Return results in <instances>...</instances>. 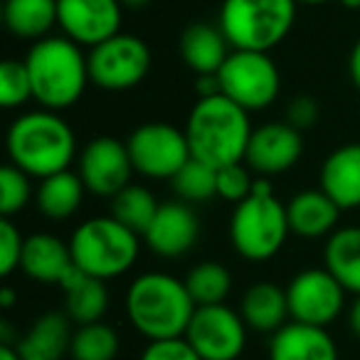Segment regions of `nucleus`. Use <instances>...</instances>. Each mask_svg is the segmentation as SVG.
Returning <instances> with one entry per match:
<instances>
[{
    "mask_svg": "<svg viewBox=\"0 0 360 360\" xmlns=\"http://www.w3.org/2000/svg\"><path fill=\"white\" fill-rule=\"evenodd\" d=\"M8 158L30 178H50L70 170L77 155V139L72 126L52 109H35L20 114L8 129Z\"/></svg>",
    "mask_w": 360,
    "mask_h": 360,
    "instance_id": "f257e3e1",
    "label": "nucleus"
},
{
    "mask_svg": "<svg viewBox=\"0 0 360 360\" xmlns=\"http://www.w3.org/2000/svg\"><path fill=\"white\" fill-rule=\"evenodd\" d=\"M195 309L186 281L165 271H146L126 291V319L148 340L186 335Z\"/></svg>",
    "mask_w": 360,
    "mask_h": 360,
    "instance_id": "f03ea898",
    "label": "nucleus"
},
{
    "mask_svg": "<svg viewBox=\"0 0 360 360\" xmlns=\"http://www.w3.org/2000/svg\"><path fill=\"white\" fill-rule=\"evenodd\" d=\"M183 131L193 158L212 168H225L245 160L255 129L250 124V111L225 94H217L195 101Z\"/></svg>",
    "mask_w": 360,
    "mask_h": 360,
    "instance_id": "7ed1b4c3",
    "label": "nucleus"
},
{
    "mask_svg": "<svg viewBox=\"0 0 360 360\" xmlns=\"http://www.w3.org/2000/svg\"><path fill=\"white\" fill-rule=\"evenodd\" d=\"M27 75L32 82V99L42 109L62 111L75 106L86 91L89 60L70 37H42L25 57Z\"/></svg>",
    "mask_w": 360,
    "mask_h": 360,
    "instance_id": "20e7f679",
    "label": "nucleus"
},
{
    "mask_svg": "<svg viewBox=\"0 0 360 360\" xmlns=\"http://www.w3.org/2000/svg\"><path fill=\"white\" fill-rule=\"evenodd\" d=\"M291 235L286 205L274 195V186L266 178L255 180L252 195L237 202L230 217V242L247 262H269Z\"/></svg>",
    "mask_w": 360,
    "mask_h": 360,
    "instance_id": "39448f33",
    "label": "nucleus"
},
{
    "mask_svg": "<svg viewBox=\"0 0 360 360\" xmlns=\"http://www.w3.org/2000/svg\"><path fill=\"white\" fill-rule=\"evenodd\" d=\"M72 262L84 274L101 281L126 274L139 259V232L121 225L116 217H89L70 237Z\"/></svg>",
    "mask_w": 360,
    "mask_h": 360,
    "instance_id": "423d86ee",
    "label": "nucleus"
},
{
    "mask_svg": "<svg viewBox=\"0 0 360 360\" xmlns=\"http://www.w3.org/2000/svg\"><path fill=\"white\" fill-rule=\"evenodd\" d=\"M296 0H222L217 25L232 50L271 52L296 22Z\"/></svg>",
    "mask_w": 360,
    "mask_h": 360,
    "instance_id": "0eeeda50",
    "label": "nucleus"
},
{
    "mask_svg": "<svg viewBox=\"0 0 360 360\" xmlns=\"http://www.w3.org/2000/svg\"><path fill=\"white\" fill-rule=\"evenodd\" d=\"M220 91L245 111L269 109L281 91V75L269 52L232 50L217 72Z\"/></svg>",
    "mask_w": 360,
    "mask_h": 360,
    "instance_id": "6e6552de",
    "label": "nucleus"
},
{
    "mask_svg": "<svg viewBox=\"0 0 360 360\" xmlns=\"http://www.w3.org/2000/svg\"><path fill=\"white\" fill-rule=\"evenodd\" d=\"M89 79L99 89L126 91L139 86L150 70V50L141 37L119 32L101 45L91 47L89 55Z\"/></svg>",
    "mask_w": 360,
    "mask_h": 360,
    "instance_id": "1a4fd4ad",
    "label": "nucleus"
},
{
    "mask_svg": "<svg viewBox=\"0 0 360 360\" xmlns=\"http://www.w3.org/2000/svg\"><path fill=\"white\" fill-rule=\"evenodd\" d=\"M126 148L136 173L153 180H173L175 173L193 158L186 131L163 121H150L131 131Z\"/></svg>",
    "mask_w": 360,
    "mask_h": 360,
    "instance_id": "9d476101",
    "label": "nucleus"
},
{
    "mask_svg": "<svg viewBox=\"0 0 360 360\" xmlns=\"http://www.w3.org/2000/svg\"><path fill=\"white\" fill-rule=\"evenodd\" d=\"M247 323L227 304L198 306L186 330V340L202 360H237L247 345Z\"/></svg>",
    "mask_w": 360,
    "mask_h": 360,
    "instance_id": "9b49d317",
    "label": "nucleus"
},
{
    "mask_svg": "<svg viewBox=\"0 0 360 360\" xmlns=\"http://www.w3.org/2000/svg\"><path fill=\"white\" fill-rule=\"evenodd\" d=\"M348 291L328 269H304L291 276L286 286L291 321L311 326H330L340 316Z\"/></svg>",
    "mask_w": 360,
    "mask_h": 360,
    "instance_id": "f8f14e48",
    "label": "nucleus"
},
{
    "mask_svg": "<svg viewBox=\"0 0 360 360\" xmlns=\"http://www.w3.org/2000/svg\"><path fill=\"white\" fill-rule=\"evenodd\" d=\"M121 0H57V25L79 47H96L121 32Z\"/></svg>",
    "mask_w": 360,
    "mask_h": 360,
    "instance_id": "ddd939ff",
    "label": "nucleus"
},
{
    "mask_svg": "<svg viewBox=\"0 0 360 360\" xmlns=\"http://www.w3.org/2000/svg\"><path fill=\"white\" fill-rule=\"evenodd\" d=\"M134 163L126 143L111 136H96L79 153V178L84 188L94 195L114 198L126 186H131Z\"/></svg>",
    "mask_w": 360,
    "mask_h": 360,
    "instance_id": "4468645a",
    "label": "nucleus"
},
{
    "mask_svg": "<svg viewBox=\"0 0 360 360\" xmlns=\"http://www.w3.org/2000/svg\"><path fill=\"white\" fill-rule=\"evenodd\" d=\"M141 237L153 255L163 257V259H178L198 245L200 220L188 202H163L155 212L153 222L148 225V230Z\"/></svg>",
    "mask_w": 360,
    "mask_h": 360,
    "instance_id": "2eb2a0df",
    "label": "nucleus"
},
{
    "mask_svg": "<svg viewBox=\"0 0 360 360\" xmlns=\"http://www.w3.org/2000/svg\"><path fill=\"white\" fill-rule=\"evenodd\" d=\"M301 153H304L301 131L286 121H279V124H264L252 131L245 163L262 178H269L294 168Z\"/></svg>",
    "mask_w": 360,
    "mask_h": 360,
    "instance_id": "dca6fc26",
    "label": "nucleus"
},
{
    "mask_svg": "<svg viewBox=\"0 0 360 360\" xmlns=\"http://www.w3.org/2000/svg\"><path fill=\"white\" fill-rule=\"evenodd\" d=\"M269 360H338V345L323 326L289 321L271 333Z\"/></svg>",
    "mask_w": 360,
    "mask_h": 360,
    "instance_id": "f3484780",
    "label": "nucleus"
},
{
    "mask_svg": "<svg viewBox=\"0 0 360 360\" xmlns=\"http://www.w3.org/2000/svg\"><path fill=\"white\" fill-rule=\"evenodd\" d=\"M72 266L75 262H72L70 242L65 245L60 237L50 232H35L25 237L20 269L25 271L27 279L40 281V284H62Z\"/></svg>",
    "mask_w": 360,
    "mask_h": 360,
    "instance_id": "a211bd4d",
    "label": "nucleus"
},
{
    "mask_svg": "<svg viewBox=\"0 0 360 360\" xmlns=\"http://www.w3.org/2000/svg\"><path fill=\"white\" fill-rule=\"evenodd\" d=\"M321 191L340 207H360V143H345L321 165Z\"/></svg>",
    "mask_w": 360,
    "mask_h": 360,
    "instance_id": "6ab92c4d",
    "label": "nucleus"
},
{
    "mask_svg": "<svg viewBox=\"0 0 360 360\" xmlns=\"http://www.w3.org/2000/svg\"><path fill=\"white\" fill-rule=\"evenodd\" d=\"M340 207L323 191H301L286 205L289 227L301 240H319L335 232Z\"/></svg>",
    "mask_w": 360,
    "mask_h": 360,
    "instance_id": "aec40b11",
    "label": "nucleus"
},
{
    "mask_svg": "<svg viewBox=\"0 0 360 360\" xmlns=\"http://www.w3.org/2000/svg\"><path fill=\"white\" fill-rule=\"evenodd\" d=\"M180 57L195 75H217L230 57V42L220 25L193 22L180 35Z\"/></svg>",
    "mask_w": 360,
    "mask_h": 360,
    "instance_id": "412c9836",
    "label": "nucleus"
},
{
    "mask_svg": "<svg viewBox=\"0 0 360 360\" xmlns=\"http://www.w3.org/2000/svg\"><path fill=\"white\" fill-rule=\"evenodd\" d=\"M240 314L247 328L259 333H276L281 326H286V319H291L286 289L271 281H257L242 294Z\"/></svg>",
    "mask_w": 360,
    "mask_h": 360,
    "instance_id": "4be33fe9",
    "label": "nucleus"
},
{
    "mask_svg": "<svg viewBox=\"0 0 360 360\" xmlns=\"http://www.w3.org/2000/svg\"><path fill=\"white\" fill-rule=\"evenodd\" d=\"M60 286L65 291V314L77 326L96 323L104 319L109 309V291L101 279L72 266V271L62 279Z\"/></svg>",
    "mask_w": 360,
    "mask_h": 360,
    "instance_id": "5701e85b",
    "label": "nucleus"
},
{
    "mask_svg": "<svg viewBox=\"0 0 360 360\" xmlns=\"http://www.w3.org/2000/svg\"><path fill=\"white\" fill-rule=\"evenodd\" d=\"M72 333L75 330L70 328V316L50 311L32 323V328L18 340L15 348L20 350L22 358L60 360L65 353H70Z\"/></svg>",
    "mask_w": 360,
    "mask_h": 360,
    "instance_id": "b1692460",
    "label": "nucleus"
},
{
    "mask_svg": "<svg viewBox=\"0 0 360 360\" xmlns=\"http://www.w3.org/2000/svg\"><path fill=\"white\" fill-rule=\"evenodd\" d=\"M84 183H82L79 173L72 170H62L50 178L40 180V188L35 193L37 210L52 222L70 220L77 210L82 207L84 200Z\"/></svg>",
    "mask_w": 360,
    "mask_h": 360,
    "instance_id": "393cba45",
    "label": "nucleus"
},
{
    "mask_svg": "<svg viewBox=\"0 0 360 360\" xmlns=\"http://www.w3.org/2000/svg\"><path fill=\"white\" fill-rule=\"evenodd\" d=\"M323 264L348 294H360V227H340L328 235Z\"/></svg>",
    "mask_w": 360,
    "mask_h": 360,
    "instance_id": "a878e982",
    "label": "nucleus"
},
{
    "mask_svg": "<svg viewBox=\"0 0 360 360\" xmlns=\"http://www.w3.org/2000/svg\"><path fill=\"white\" fill-rule=\"evenodd\" d=\"M3 22L15 37L42 40L57 25V0H6Z\"/></svg>",
    "mask_w": 360,
    "mask_h": 360,
    "instance_id": "bb28decb",
    "label": "nucleus"
},
{
    "mask_svg": "<svg viewBox=\"0 0 360 360\" xmlns=\"http://www.w3.org/2000/svg\"><path fill=\"white\" fill-rule=\"evenodd\" d=\"M158 200L143 186H126L121 193L111 198V217L126 225L129 230L143 235L158 212Z\"/></svg>",
    "mask_w": 360,
    "mask_h": 360,
    "instance_id": "cd10ccee",
    "label": "nucleus"
},
{
    "mask_svg": "<svg viewBox=\"0 0 360 360\" xmlns=\"http://www.w3.org/2000/svg\"><path fill=\"white\" fill-rule=\"evenodd\" d=\"M119 333L104 321L77 326L72 333L70 358L72 360H114L119 355Z\"/></svg>",
    "mask_w": 360,
    "mask_h": 360,
    "instance_id": "c85d7f7f",
    "label": "nucleus"
},
{
    "mask_svg": "<svg viewBox=\"0 0 360 360\" xmlns=\"http://www.w3.org/2000/svg\"><path fill=\"white\" fill-rule=\"evenodd\" d=\"M186 286L191 291L195 306H215L225 304L232 291V276L217 262H200L186 276Z\"/></svg>",
    "mask_w": 360,
    "mask_h": 360,
    "instance_id": "c756f323",
    "label": "nucleus"
},
{
    "mask_svg": "<svg viewBox=\"0 0 360 360\" xmlns=\"http://www.w3.org/2000/svg\"><path fill=\"white\" fill-rule=\"evenodd\" d=\"M175 195L183 202H207L217 195V168L202 163V160L191 158L170 180Z\"/></svg>",
    "mask_w": 360,
    "mask_h": 360,
    "instance_id": "7c9ffc66",
    "label": "nucleus"
},
{
    "mask_svg": "<svg viewBox=\"0 0 360 360\" xmlns=\"http://www.w3.org/2000/svg\"><path fill=\"white\" fill-rule=\"evenodd\" d=\"M32 99V82L25 60H6L0 65V104L18 109Z\"/></svg>",
    "mask_w": 360,
    "mask_h": 360,
    "instance_id": "2f4dec72",
    "label": "nucleus"
},
{
    "mask_svg": "<svg viewBox=\"0 0 360 360\" xmlns=\"http://www.w3.org/2000/svg\"><path fill=\"white\" fill-rule=\"evenodd\" d=\"M32 200L30 175L22 173L15 165H6L0 170V212L3 217H11L15 212L25 210L27 202Z\"/></svg>",
    "mask_w": 360,
    "mask_h": 360,
    "instance_id": "473e14b6",
    "label": "nucleus"
},
{
    "mask_svg": "<svg viewBox=\"0 0 360 360\" xmlns=\"http://www.w3.org/2000/svg\"><path fill=\"white\" fill-rule=\"evenodd\" d=\"M250 165L232 163L225 168H217V195L227 202H242L252 195V188H255V178L250 173Z\"/></svg>",
    "mask_w": 360,
    "mask_h": 360,
    "instance_id": "72a5a7b5",
    "label": "nucleus"
},
{
    "mask_svg": "<svg viewBox=\"0 0 360 360\" xmlns=\"http://www.w3.org/2000/svg\"><path fill=\"white\" fill-rule=\"evenodd\" d=\"M22 247H25V237L13 225L11 217L0 220V274L3 276H11L15 269H20Z\"/></svg>",
    "mask_w": 360,
    "mask_h": 360,
    "instance_id": "f704fd0d",
    "label": "nucleus"
},
{
    "mask_svg": "<svg viewBox=\"0 0 360 360\" xmlns=\"http://www.w3.org/2000/svg\"><path fill=\"white\" fill-rule=\"evenodd\" d=\"M139 360H202L198 350L186 340L180 338H165V340H148Z\"/></svg>",
    "mask_w": 360,
    "mask_h": 360,
    "instance_id": "c9c22d12",
    "label": "nucleus"
},
{
    "mask_svg": "<svg viewBox=\"0 0 360 360\" xmlns=\"http://www.w3.org/2000/svg\"><path fill=\"white\" fill-rule=\"evenodd\" d=\"M319 121V101L309 94L294 96L286 106V124H291L294 129L304 131Z\"/></svg>",
    "mask_w": 360,
    "mask_h": 360,
    "instance_id": "e433bc0d",
    "label": "nucleus"
},
{
    "mask_svg": "<svg viewBox=\"0 0 360 360\" xmlns=\"http://www.w3.org/2000/svg\"><path fill=\"white\" fill-rule=\"evenodd\" d=\"M195 91H198V99H207V96L222 94V91H220V79H217V75H198Z\"/></svg>",
    "mask_w": 360,
    "mask_h": 360,
    "instance_id": "4c0bfd02",
    "label": "nucleus"
},
{
    "mask_svg": "<svg viewBox=\"0 0 360 360\" xmlns=\"http://www.w3.org/2000/svg\"><path fill=\"white\" fill-rule=\"evenodd\" d=\"M348 75H350V82L360 89V40L353 45L350 50V57H348Z\"/></svg>",
    "mask_w": 360,
    "mask_h": 360,
    "instance_id": "58836bf2",
    "label": "nucleus"
},
{
    "mask_svg": "<svg viewBox=\"0 0 360 360\" xmlns=\"http://www.w3.org/2000/svg\"><path fill=\"white\" fill-rule=\"evenodd\" d=\"M348 328H350V333L360 340V294L355 296V301L348 309Z\"/></svg>",
    "mask_w": 360,
    "mask_h": 360,
    "instance_id": "ea45409f",
    "label": "nucleus"
},
{
    "mask_svg": "<svg viewBox=\"0 0 360 360\" xmlns=\"http://www.w3.org/2000/svg\"><path fill=\"white\" fill-rule=\"evenodd\" d=\"M0 360H22L20 350L15 348V345H0Z\"/></svg>",
    "mask_w": 360,
    "mask_h": 360,
    "instance_id": "a19ab883",
    "label": "nucleus"
},
{
    "mask_svg": "<svg viewBox=\"0 0 360 360\" xmlns=\"http://www.w3.org/2000/svg\"><path fill=\"white\" fill-rule=\"evenodd\" d=\"M13 304H15V291H13L11 286H6V289L0 291V306H3V309H11Z\"/></svg>",
    "mask_w": 360,
    "mask_h": 360,
    "instance_id": "79ce46f5",
    "label": "nucleus"
},
{
    "mask_svg": "<svg viewBox=\"0 0 360 360\" xmlns=\"http://www.w3.org/2000/svg\"><path fill=\"white\" fill-rule=\"evenodd\" d=\"M150 0H121V6L129 8V11H141V8L148 6Z\"/></svg>",
    "mask_w": 360,
    "mask_h": 360,
    "instance_id": "37998d69",
    "label": "nucleus"
},
{
    "mask_svg": "<svg viewBox=\"0 0 360 360\" xmlns=\"http://www.w3.org/2000/svg\"><path fill=\"white\" fill-rule=\"evenodd\" d=\"M338 3L348 11H360V0H338Z\"/></svg>",
    "mask_w": 360,
    "mask_h": 360,
    "instance_id": "c03bdc74",
    "label": "nucleus"
},
{
    "mask_svg": "<svg viewBox=\"0 0 360 360\" xmlns=\"http://www.w3.org/2000/svg\"><path fill=\"white\" fill-rule=\"evenodd\" d=\"M299 6H323V3H330V0H296Z\"/></svg>",
    "mask_w": 360,
    "mask_h": 360,
    "instance_id": "a18cd8bd",
    "label": "nucleus"
},
{
    "mask_svg": "<svg viewBox=\"0 0 360 360\" xmlns=\"http://www.w3.org/2000/svg\"><path fill=\"white\" fill-rule=\"evenodd\" d=\"M22 360H35V358H22Z\"/></svg>",
    "mask_w": 360,
    "mask_h": 360,
    "instance_id": "49530a36",
    "label": "nucleus"
}]
</instances>
